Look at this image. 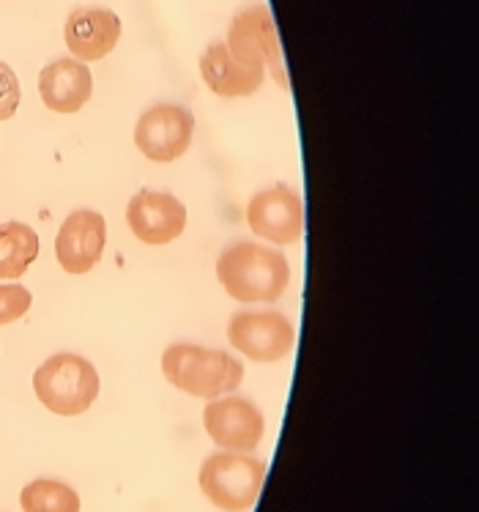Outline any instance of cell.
<instances>
[{"label": "cell", "instance_id": "obj_1", "mask_svg": "<svg viewBox=\"0 0 479 512\" xmlns=\"http://www.w3.org/2000/svg\"><path fill=\"white\" fill-rule=\"evenodd\" d=\"M217 280L236 302L269 304L288 291L291 266L280 250L258 241H236L217 258Z\"/></svg>", "mask_w": 479, "mask_h": 512}, {"label": "cell", "instance_id": "obj_2", "mask_svg": "<svg viewBox=\"0 0 479 512\" xmlns=\"http://www.w3.org/2000/svg\"><path fill=\"white\" fill-rule=\"evenodd\" d=\"M162 373L178 389L192 398L217 400L241 387L244 367L222 348L176 343L162 354Z\"/></svg>", "mask_w": 479, "mask_h": 512}, {"label": "cell", "instance_id": "obj_3", "mask_svg": "<svg viewBox=\"0 0 479 512\" xmlns=\"http://www.w3.org/2000/svg\"><path fill=\"white\" fill-rule=\"evenodd\" d=\"M33 392L47 411L77 417L99 398V373L80 354H55L33 373Z\"/></svg>", "mask_w": 479, "mask_h": 512}, {"label": "cell", "instance_id": "obj_4", "mask_svg": "<svg viewBox=\"0 0 479 512\" xmlns=\"http://www.w3.org/2000/svg\"><path fill=\"white\" fill-rule=\"evenodd\" d=\"M266 466L250 452L219 450L203 460L198 485L214 507L225 512H247L258 502Z\"/></svg>", "mask_w": 479, "mask_h": 512}, {"label": "cell", "instance_id": "obj_5", "mask_svg": "<svg viewBox=\"0 0 479 512\" xmlns=\"http://www.w3.org/2000/svg\"><path fill=\"white\" fill-rule=\"evenodd\" d=\"M225 47L230 55L252 69H271L282 88H288V77L282 72V50L277 25L271 17L269 6L255 3L250 9L239 11L228 28V42Z\"/></svg>", "mask_w": 479, "mask_h": 512}, {"label": "cell", "instance_id": "obj_6", "mask_svg": "<svg viewBox=\"0 0 479 512\" xmlns=\"http://www.w3.org/2000/svg\"><path fill=\"white\" fill-rule=\"evenodd\" d=\"M228 343L252 362H280L293 351L296 343V326L288 315L274 313H250L241 310L230 318Z\"/></svg>", "mask_w": 479, "mask_h": 512}, {"label": "cell", "instance_id": "obj_7", "mask_svg": "<svg viewBox=\"0 0 479 512\" xmlns=\"http://www.w3.org/2000/svg\"><path fill=\"white\" fill-rule=\"evenodd\" d=\"M195 137V115L184 105H154L140 115L135 126V146L151 162L167 165L189 151Z\"/></svg>", "mask_w": 479, "mask_h": 512}, {"label": "cell", "instance_id": "obj_8", "mask_svg": "<svg viewBox=\"0 0 479 512\" xmlns=\"http://www.w3.org/2000/svg\"><path fill=\"white\" fill-rule=\"evenodd\" d=\"M203 428L219 450L255 452L266 433V419L252 400L228 395L209 400L203 411Z\"/></svg>", "mask_w": 479, "mask_h": 512}, {"label": "cell", "instance_id": "obj_9", "mask_svg": "<svg viewBox=\"0 0 479 512\" xmlns=\"http://www.w3.org/2000/svg\"><path fill=\"white\" fill-rule=\"evenodd\" d=\"M247 225L255 236L271 244H296L304 228L299 192L285 184L255 192L247 203Z\"/></svg>", "mask_w": 479, "mask_h": 512}, {"label": "cell", "instance_id": "obj_10", "mask_svg": "<svg viewBox=\"0 0 479 512\" xmlns=\"http://www.w3.org/2000/svg\"><path fill=\"white\" fill-rule=\"evenodd\" d=\"M126 225L135 233V239L151 247H162L176 241L187 228V206L170 195L143 189L126 206Z\"/></svg>", "mask_w": 479, "mask_h": 512}, {"label": "cell", "instance_id": "obj_11", "mask_svg": "<svg viewBox=\"0 0 479 512\" xmlns=\"http://www.w3.org/2000/svg\"><path fill=\"white\" fill-rule=\"evenodd\" d=\"M107 244V222L99 211H72L55 236V258L66 274H88L102 261Z\"/></svg>", "mask_w": 479, "mask_h": 512}, {"label": "cell", "instance_id": "obj_12", "mask_svg": "<svg viewBox=\"0 0 479 512\" xmlns=\"http://www.w3.org/2000/svg\"><path fill=\"white\" fill-rule=\"evenodd\" d=\"M121 17L99 6H80L66 17L63 42L74 55V61L94 63L110 55L121 42Z\"/></svg>", "mask_w": 479, "mask_h": 512}, {"label": "cell", "instance_id": "obj_13", "mask_svg": "<svg viewBox=\"0 0 479 512\" xmlns=\"http://www.w3.org/2000/svg\"><path fill=\"white\" fill-rule=\"evenodd\" d=\"M39 96L53 113H80L94 96V74L88 63L58 58L39 72Z\"/></svg>", "mask_w": 479, "mask_h": 512}, {"label": "cell", "instance_id": "obj_14", "mask_svg": "<svg viewBox=\"0 0 479 512\" xmlns=\"http://www.w3.org/2000/svg\"><path fill=\"white\" fill-rule=\"evenodd\" d=\"M200 74L203 83L209 85L211 94L222 99H241L261 91L266 83V69H252L236 61L225 42H214L206 47V53L200 55Z\"/></svg>", "mask_w": 479, "mask_h": 512}, {"label": "cell", "instance_id": "obj_15", "mask_svg": "<svg viewBox=\"0 0 479 512\" xmlns=\"http://www.w3.org/2000/svg\"><path fill=\"white\" fill-rule=\"evenodd\" d=\"M39 236L31 225L9 220L0 222V280L17 283L39 258Z\"/></svg>", "mask_w": 479, "mask_h": 512}, {"label": "cell", "instance_id": "obj_16", "mask_svg": "<svg viewBox=\"0 0 479 512\" xmlns=\"http://www.w3.org/2000/svg\"><path fill=\"white\" fill-rule=\"evenodd\" d=\"M22 512H80V493L69 482L39 477L20 493Z\"/></svg>", "mask_w": 479, "mask_h": 512}, {"label": "cell", "instance_id": "obj_17", "mask_svg": "<svg viewBox=\"0 0 479 512\" xmlns=\"http://www.w3.org/2000/svg\"><path fill=\"white\" fill-rule=\"evenodd\" d=\"M33 293L22 283H0V326L17 324L28 315Z\"/></svg>", "mask_w": 479, "mask_h": 512}, {"label": "cell", "instance_id": "obj_18", "mask_svg": "<svg viewBox=\"0 0 479 512\" xmlns=\"http://www.w3.org/2000/svg\"><path fill=\"white\" fill-rule=\"evenodd\" d=\"M22 102V88L17 74L9 63L0 61V121H9L17 115Z\"/></svg>", "mask_w": 479, "mask_h": 512}]
</instances>
